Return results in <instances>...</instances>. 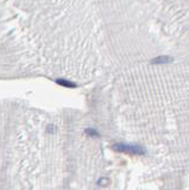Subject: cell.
<instances>
[{
  "mask_svg": "<svg viewBox=\"0 0 189 190\" xmlns=\"http://www.w3.org/2000/svg\"><path fill=\"white\" fill-rule=\"evenodd\" d=\"M113 150L118 152H124V153H130V155H144L145 149L139 145H129V144H114Z\"/></svg>",
  "mask_w": 189,
  "mask_h": 190,
  "instance_id": "obj_1",
  "label": "cell"
},
{
  "mask_svg": "<svg viewBox=\"0 0 189 190\" xmlns=\"http://www.w3.org/2000/svg\"><path fill=\"white\" fill-rule=\"evenodd\" d=\"M171 62H172V58L169 56H158L151 61L152 64H167V63H171Z\"/></svg>",
  "mask_w": 189,
  "mask_h": 190,
  "instance_id": "obj_2",
  "label": "cell"
},
{
  "mask_svg": "<svg viewBox=\"0 0 189 190\" xmlns=\"http://www.w3.org/2000/svg\"><path fill=\"white\" fill-rule=\"evenodd\" d=\"M56 82L59 83V84H61V86H64V87H69V88H71V87H74V83H71V82H69V81H66V80H56Z\"/></svg>",
  "mask_w": 189,
  "mask_h": 190,
  "instance_id": "obj_3",
  "label": "cell"
},
{
  "mask_svg": "<svg viewBox=\"0 0 189 190\" xmlns=\"http://www.w3.org/2000/svg\"><path fill=\"white\" fill-rule=\"evenodd\" d=\"M87 132H88V134H90V136H99L98 133H96V131H94V130H87Z\"/></svg>",
  "mask_w": 189,
  "mask_h": 190,
  "instance_id": "obj_4",
  "label": "cell"
}]
</instances>
